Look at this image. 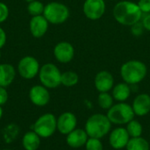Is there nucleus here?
<instances>
[{
  "label": "nucleus",
  "mask_w": 150,
  "mask_h": 150,
  "mask_svg": "<svg viewBox=\"0 0 150 150\" xmlns=\"http://www.w3.org/2000/svg\"><path fill=\"white\" fill-rule=\"evenodd\" d=\"M126 148L127 150H149L150 147L148 141L140 136L130 138Z\"/></svg>",
  "instance_id": "412c9836"
},
{
  "label": "nucleus",
  "mask_w": 150,
  "mask_h": 150,
  "mask_svg": "<svg viewBox=\"0 0 150 150\" xmlns=\"http://www.w3.org/2000/svg\"><path fill=\"white\" fill-rule=\"evenodd\" d=\"M0 58H1V51H0Z\"/></svg>",
  "instance_id": "f704fd0d"
},
{
  "label": "nucleus",
  "mask_w": 150,
  "mask_h": 150,
  "mask_svg": "<svg viewBox=\"0 0 150 150\" xmlns=\"http://www.w3.org/2000/svg\"><path fill=\"white\" fill-rule=\"evenodd\" d=\"M78 75L74 71H66L62 73L61 83L66 87H72L78 83Z\"/></svg>",
  "instance_id": "4be33fe9"
},
{
  "label": "nucleus",
  "mask_w": 150,
  "mask_h": 150,
  "mask_svg": "<svg viewBox=\"0 0 150 150\" xmlns=\"http://www.w3.org/2000/svg\"><path fill=\"white\" fill-rule=\"evenodd\" d=\"M40 63L36 58L31 55L24 56L18 64V72L24 79L34 78L40 71Z\"/></svg>",
  "instance_id": "6e6552de"
},
{
  "label": "nucleus",
  "mask_w": 150,
  "mask_h": 150,
  "mask_svg": "<svg viewBox=\"0 0 150 150\" xmlns=\"http://www.w3.org/2000/svg\"><path fill=\"white\" fill-rule=\"evenodd\" d=\"M8 100V92L4 87L0 86V105H4Z\"/></svg>",
  "instance_id": "c756f323"
},
{
  "label": "nucleus",
  "mask_w": 150,
  "mask_h": 150,
  "mask_svg": "<svg viewBox=\"0 0 150 150\" xmlns=\"http://www.w3.org/2000/svg\"><path fill=\"white\" fill-rule=\"evenodd\" d=\"M25 1L29 4V3H31V2H33V1H35V0H25Z\"/></svg>",
  "instance_id": "72a5a7b5"
},
{
  "label": "nucleus",
  "mask_w": 150,
  "mask_h": 150,
  "mask_svg": "<svg viewBox=\"0 0 150 150\" xmlns=\"http://www.w3.org/2000/svg\"><path fill=\"white\" fill-rule=\"evenodd\" d=\"M98 105L103 109H110L113 104V98L107 92H100L98 98Z\"/></svg>",
  "instance_id": "393cba45"
},
{
  "label": "nucleus",
  "mask_w": 150,
  "mask_h": 150,
  "mask_svg": "<svg viewBox=\"0 0 150 150\" xmlns=\"http://www.w3.org/2000/svg\"><path fill=\"white\" fill-rule=\"evenodd\" d=\"M6 40H7L6 33L4 32V30L3 28L0 27V48H2L5 45Z\"/></svg>",
  "instance_id": "2f4dec72"
},
{
  "label": "nucleus",
  "mask_w": 150,
  "mask_h": 150,
  "mask_svg": "<svg viewBox=\"0 0 150 150\" xmlns=\"http://www.w3.org/2000/svg\"><path fill=\"white\" fill-rule=\"evenodd\" d=\"M44 8H45V5L38 0L33 1V2L29 3L27 5V11H28L29 14L32 15L33 17L43 15Z\"/></svg>",
  "instance_id": "b1692460"
},
{
  "label": "nucleus",
  "mask_w": 150,
  "mask_h": 150,
  "mask_svg": "<svg viewBox=\"0 0 150 150\" xmlns=\"http://www.w3.org/2000/svg\"><path fill=\"white\" fill-rule=\"evenodd\" d=\"M130 93H131L130 84L127 83H120L113 87L112 98H115L117 101L123 102L129 98Z\"/></svg>",
  "instance_id": "aec40b11"
},
{
  "label": "nucleus",
  "mask_w": 150,
  "mask_h": 150,
  "mask_svg": "<svg viewBox=\"0 0 150 150\" xmlns=\"http://www.w3.org/2000/svg\"><path fill=\"white\" fill-rule=\"evenodd\" d=\"M85 147L86 150H103V144L100 139L97 138H88Z\"/></svg>",
  "instance_id": "a878e982"
},
{
  "label": "nucleus",
  "mask_w": 150,
  "mask_h": 150,
  "mask_svg": "<svg viewBox=\"0 0 150 150\" xmlns=\"http://www.w3.org/2000/svg\"><path fill=\"white\" fill-rule=\"evenodd\" d=\"M16 76V70L11 64H0V86L8 87L12 83Z\"/></svg>",
  "instance_id": "a211bd4d"
},
{
  "label": "nucleus",
  "mask_w": 150,
  "mask_h": 150,
  "mask_svg": "<svg viewBox=\"0 0 150 150\" xmlns=\"http://www.w3.org/2000/svg\"><path fill=\"white\" fill-rule=\"evenodd\" d=\"M132 107L135 115H147L150 112V96L145 93L138 95L134 98Z\"/></svg>",
  "instance_id": "f3484780"
},
{
  "label": "nucleus",
  "mask_w": 150,
  "mask_h": 150,
  "mask_svg": "<svg viewBox=\"0 0 150 150\" xmlns=\"http://www.w3.org/2000/svg\"><path fill=\"white\" fill-rule=\"evenodd\" d=\"M137 4L143 14L150 13V0H140Z\"/></svg>",
  "instance_id": "c85d7f7f"
},
{
  "label": "nucleus",
  "mask_w": 150,
  "mask_h": 150,
  "mask_svg": "<svg viewBox=\"0 0 150 150\" xmlns=\"http://www.w3.org/2000/svg\"><path fill=\"white\" fill-rule=\"evenodd\" d=\"M57 129V120L52 113L41 115L33 125V131L40 138H48L52 136Z\"/></svg>",
  "instance_id": "0eeeda50"
},
{
  "label": "nucleus",
  "mask_w": 150,
  "mask_h": 150,
  "mask_svg": "<svg viewBox=\"0 0 150 150\" xmlns=\"http://www.w3.org/2000/svg\"><path fill=\"white\" fill-rule=\"evenodd\" d=\"M111 124L107 116L101 113L93 114L86 121L85 131L89 137L101 139L109 133Z\"/></svg>",
  "instance_id": "7ed1b4c3"
},
{
  "label": "nucleus",
  "mask_w": 150,
  "mask_h": 150,
  "mask_svg": "<svg viewBox=\"0 0 150 150\" xmlns=\"http://www.w3.org/2000/svg\"><path fill=\"white\" fill-rule=\"evenodd\" d=\"M9 16V8L8 6L3 3L0 2V24L4 23Z\"/></svg>",
  "instance_id": "cd10ccee"
},
{
  "label": "nucleus",
  "mask_w": 150,
  "mask_h": 150,
  "mask_svg": "<svg viewBox=\"0 0 150 150\" xmlns=\"http://www.w3.org/2000/svg\"><path fill=\"white\" fill-rule=\"evenodd\" d=\"M74 54V47L68 41H61L57 43L54 48V55L55 59L62 63H68L72 61Z\"/></svg>",
  "instance_id": "9d476101"
},
{
  "label": "nucleus",
  "mask_w": 150,
  "mask_h": 150,
  "mask_svg": "<svg viewBox=\"0 0 150 150\" xmlns=\"http://www.w3.org/2000/svg\"><path fill=\"white\" fill-rule=\"evenodd\" d=\"M130 139V136L127 129L119 127L114 129L109 137V142L114 149H121L127 147V144Z\"/></svg>",
  "instance_id": "4468645a"
},
{
  "label": "nucleus",
  "mask_w": 150,
  "mask_h": 150,
  "mask_svg": "<svg viewBox=\"0 0 150 150\" xmlns=\"http://www.w3.org/2000/svg\"><path fill=\"white\" fill-rule=\"evenodd\" d=\"M144 25L142 24V22L139 21L135 24H134L133 25H131V32L134 35V36H141L142 33H143V31H144Z\"/></svg>",
  "instance_id": "bb28decb"
},
{
  "label": "nucleus",
  "mask_w": 150,
  "mask_h": 150,
  "mask_svg": "<svg viewBox=\"0 0 150 150\" xmlns=\"http://www.w3.org/2000/svg\"><path fill=\"white\" fill-rule=\"evenodd\" d=\"M29 98L31 102L37 106H45L50 100V94L43 85H34L29 91Z\"/></svg>",
  "instance_id": "9b49d317"
},
{
  "label": "nucleus",
  "mask_w": 150,
  "mask_h": 150,
  "mask_svg": "<svg viewBox=\"0 0 150 150\" xmlns=\"http://www.w3.org/2000/svg\"><path fill=\"white\" fill-rule=\"evenodd\" d=\"M48 21L43 15L32 17L29 24L30 32L34 38L43 37L48 29Z\"/></svg>",
  "instance_id": "ddd939ff"
},
{
  "label": "nucleus",
  "mask_w": 150,
  "mask_h": 150,
  "mask_svg": "<svg viewBox=\"0 0 150 150\" xmlns=\"http://www.w3.org/2000/svg\"><path fill=\"white\" fill-rule=\"evenodd\" d=\"M142 16V24L144 25V28L148 31H150V13L143 14Z\"/></svg>",
  "instance_id": "7c9ffc66"
},
{
  "label": "nucleus",
  "mask_w": 150,
  "mask_h": 150,
  "mask_svg": "<svg viewBox=\"0 0 150 150\" xmlns=\"http://www.w3.org/2000/svg\"><path fill=\"white\" fill-rule=\"evenodd\" d=\"M120 75L125 83L133 85L142 82L147 75L146 65L140 61L132 60L125 62L120 69Z\"/></svg>",
  "instance_id": "f03ea898"
},
{
  "label": "nucleus",
  "mask_w": 150,
  "mask_h": 150,
  "mask_svg": "<svg viewBox=\"0 0 150 150\" xmlns=\"http://www.w3.org/2000/svg\"><path fill=\"white\" fill-rule=\"evenodd\" d=\"M127 131L131 138L140 137L142 134V126L139 121L132 120L130 122L127 123Z\"/></svg>",
  "instance_id": "5701e85b"
},
{
  "label": "nucleus",
  "mask_w": 150,
  "mask_h": 150,
  "mask_svg": "<svg viewBox=\"0 0 150 150\" xmlns=\"http://www.w3.org/2000/svg\"><path fill=\"white\" fill-rule=\"evenodd\" d=\"M142 15L143 13L138 4L129 1L119 2L113 8V16L115 19L124 25L131 26L141 21Z\"/></svg>",
  "instance_id": "f257e3e1"
},
{
  "label": "nucleus",
  "mask_w": 150,
  "mask_h": 150,
  "mask_svg": "<svg viewBox=\"0 0 150 150\" xmlns=\"http://www.w3.org/2000/svg\"><path fill=\"white\" fill-rule=\"evenodd\" d=\"M2 116H3V109H2V107H1V105H0V120H1V118H2Z\"/></svg>",
  "instance_id": "473e14b6"
},
{
  "label": "nucleus",
  "mask_w": 150,
  "mask_h": 150,
  "mask_svg": "<svg viewBox=\"0 0 150 150\" xmlns=\"http://www.w3.org/2000/svg\"><path fill=\"white\" fill-rule=\"evenodd\" d=\"M88 141V134L83 129H74L69 134H67V144L73 148L78 149L86 144Z\"/></svg>",
  "instance_id": "dca6fc26"
},
{
  "label": "nucleus",
  "mask_w": 150,
  "mask_h": 150,
  "mask_svg": "<svg viewBox=\"0 0 150 150\" xmlns=\"http://www.w3.org/2000/svg\"><path fill=\"white\" fill-rule=\"evenodd\" d=\"M39 77L41 84L48 89H54L62 84V73L58 67L53 63L42 65L39 71Z\"/></svg>",
  "instance_id": "423d86ee"
},
{
  "label": "nucleus",
  "mask_w": 150,
  "mask_h": 150,
  "mask_svg": "<svg viewBox=\"0 0 150 150\" xmlns=\"http://www.w3.org/2000/svg\"><path fill=\"white\" fill-rule=\"evenodd\" d=\"M76 118L72 112H63L57 119V130L62 134H69L76 127Z\"/></svg>",
  "instance_id": "f8f14e48"
},
{
  "label": "nucleus",
  "mask_w": 150,
  "mask_h": 150,
  "mask_svg": "<svg viewBox=\"0 0 150 150\" xmlns=\"http://www.w3.org/2000/svg\"><path fill=\"white\" fill-rule=\"evenodd\" d=\"M43 16L48 21V23L53 25H60L64 23L69 17V8L58 2H51L45 5Z\"/></svg>",
  "instance_id": "20e7f679"
},
{
  "label": "nucleus",
  "mask_w": 150,
  "mask_h": 150,
  "mask_svg": "<svg viewBox=\"0 0 150 150\" xmlns=\"http://www.w3.org/2000/svg\"><path fill=\"white\" fill-rule=\"evenodd\" d=\"M84 15L91 20L99 19L105 11L104 0H85L83 7Z\"/></svg>",
  "instance_id": "1a4fd4ad"
},
{
  "label": "nucleus",
  "mask_w": 150,
  "mask_h": 150,
  "mask_svg": "<svg viewBox=\"0 0 150 150\" xmlns=\"http://www.w3.org/2000/svg\"><path fill=\"white\" fill-rule=\"evenodd\" d=\"M3 150H11V149H3Z\"/></svg>",
  "instance_id": "c9c22d12"
},
{
  "label": "nucleus",
  "mask_w": 150,
  "mask_h": 150,
  "mask_svg": "<svg viewBox=\"0 0 150 150\" xmlns=\"http://www.w3.org/2000/svg\"><path fill=\"white\" fill-rule=\"evenodd\" d=\"M134 112L133 107L126 103H119L112 105L107 112V117L112 123L116 125L127 124L134 117Z\"/></svg>",
  "instance_id": "39448f33"
},
{
  "label": "nucleus",
  "mask_w": 150,
  "mask_h": 150,
  "mask_svg": "<svg viewBox=\"0 0 150 150\" xmlns=\"http://www.w3.org/2000/svg\"><path fill=\"white\" fill-rule=\"evenodd\" d=\"M40 144V137L34 132L30 131L25 134L22 139V145L25 150H37Z\"/></svg>",
  "instance_id": "6ab92c4d"
},
{
  "label": "nucleus",
  "mask_w": 150,
  "mask_h": 150,
  "mask_svg": "<svg viewBox=\"0 0 150 150\" xmlns=\"http://www.w3.org/2000/svg\"><path fill=\"white\" fill-rule=\"evenodd\" d=\"M95 87L99 92H108L114 84V79L112 74L106 70H102L96 75Z\"/></svg>",
  "instance_id": "2eb2a0df"
}]
</instances>
